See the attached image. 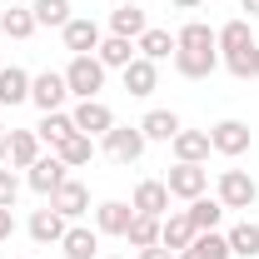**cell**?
<instances>
[{
    "mask_svg": "<svg viewBox=\"0 0 259 259\" xmlns=\"http://www.w3.org/2000/svg\"><path fill=\"white\" fill-rule=\"evenodd\" d=\"M10 234H15V214H10V209H0V244H5Z\"/></svg>",
    "mask_w": 259,
    "mask_h": 259,
    "instance_id": "cell-35",
    "label": "cell"
},
{
    "mask_svg": "<svg viewBox=\"0 0 259 259\" xmlns=\"http://www.w3.org/2000/svg\"><path fill=\"white\" fill-rule=\"evenodd\" d=\"M225 209H254L259 199V185L254 175H244V169H220V194H214Z\"/></svg>",
    "mask_w": 259,
    "mask_h": 259,
    "instance_id": "cell-4",
    "label": "cell"
},
{
    "mask_svg": "<svg viewBox=\"0 0 259 259\" xmlns=\"http://www.w3.org/2000/svg\"><path fill=\"white\" fill-rule=\"evenodd\" d=\"M0 160L10 164V169H30L40 160V135L35 130H10L5 145H0Z\"/></svg>",
    "mask_w": 259,
    "mask_h": 259,
    "instance_id": "cell-6",
    "label": "cell"
},
{
    "mask_svg": "<svg viewBox=\"0 0 259 259\" xmlns=\"http://www.w3.org/2000/svg\"><path fill=\"white\" fill-rule=\"evenodd\" d=\"M70 120H75V130L80 135H105V130H115V110L105 105V100H80L75 110H70Z\"/></svg>",
    "mask_w": 259,
    "mask_h": 259,
    "instance_id": "cell-8",
    "label": "cell"
},
{
    "mask_svg": "<svg viewBox=\"0 0 259 259\" xmlns=\"http://www.w3.org/2000/svg\"><path fill=\"white\" fill-rule=\"evenodd\" d=\"M220 65H225L234 80H259V40L249 30V20H229L220 25Z\"/></svg>",
    "mask_w": 259,
    "mask_h": 259,
    "instance_id": "cell-2",
    "label": "cell"
},
{
    "mask_svg": "<svg viewBox=\"0 0 259 259\" xmlns=\"http://www.w3.org/2000/svg\"><path fill=\"white\" fill-rule=\"evenodd\" d=\"M140 259H175V249H164V244H150V249H140Z\"/></svg>",
    "mask_w": 259,
    "mask_h": 259,
    "instance_id": "cell-36",
    "label": "cell"
},
{
    "mask_svg": "<svg viewBox=\"0 0 259 259\" xmlns=\"http://www.w3.org/2000/svg\"><path fill=\"white\" fill-rule=\"evenodd\" d=\"M135 45H140V55H145V60H155V65L175 55V35H169V30H145Z\"/></svg>",
    "mask_w": 259,
    "mask_h": 259,
    "instance_id": "cell-31",
    "label": "cell"
},
{
    "mask_svg": "<svg viewBox=\"0 0 259 259\" xmlns=\"http://www.w3.org/2000/svg\"><path fill=\"white\" fill-rule=\"evenodd\" d=\"M15 194H20V180H15V169L5 164V169H0V209H15Z\"/></svg>",
    "mask_w": 259,
    "mask_h": 259,
    "instance_id": "cell-34",
    "label": "cell"
},
{
    "mask_svg": "<svg viewBox=\"0 0 259 259\" xmlns=\"http://www.w3.org/2000/svg\"><path fill=\"white\" fill-rule=\"evenodd\" d=\"M60 35H65V50H75V55H95L100 40H105V35H100V25L90 20V15H75Z\"/></svg>",
    "mask_w": 259,
    "mask_h": 259,
    "instance_id": "cell-12",
    "label": "cell"
},
{
    "mask_svg": "<svg viewBox=\"0 0 259 259\" xmlns=\"http://www.w3.org/2000/svg\"><path fill=\"white\" fill-rule=\"evenodd\" d=\"M100 140H105V155L120 160V164H135L145 155V145H150V140L140 135V125H115V130H105Z\"/></svg>",
    "mask_w": 259,
    "mask_h": 259,
    "instance_id": "cell-5",
    "label": "cell"
},
{
    "mask_svg": "<svg viewBox=\"0 0 259 259\" xmlns=\"http://www.w3.org/2000/svg\"><path fill=\"white\" fill-rule=\"evenodd\" d=\"M175 259H229V239L220 229H204V234H194L190 249H180Z\"/></svg>",
    "mask_w": 259,
    "mask_h": 259,
    "instance_id": "cell-25",
    "label": "cell"
},
{
    "mask_svg": "<svg viewBox=\"0 0 259 259\" xmlns=\"http://www.w3.org/2000/svg\"><path fill=\"white\" fill-rule=\"evenodd\" d=\"M65 85H70V95H80V100H100V90H105V65L95 55H75V60L65 65Z\"/></svg>",
    "mask_w": 259,
    "mask_h": 259,
    "instance_id": "cell-3",
    "label": "cell"
},
{
    "mask_svg": "<svg viewBox=\"0 0 259 259\" xmlns=\"http://www.w3.org/2000/svg\"><path fill=\"white\" fill-rule=\"evenodd\" d=\"M164 190H169V199H199L209 190V169L204 164H175L169 180H164Z\"/></svg>",
    "mask_w": 259,
    "mask_h": 259,
    "instance_id": "cell-7",
    "label": "cell"
},
{
    "mask_svg": "<svg viewBox=\"0 0 259 259\" xmlns=\"http://www.w3.org/2000/svg\"><path fill=\"white\" fill-rule=\"evenodd\" d=\"M65 180H70V164H65L60 155H40V160L30 164V190H35V194H45V199L60 190Z\"/></svg>",
    "mask_w": 259,
    "mask_h": 259,
    "instance_id": "cell-9",
    "label": "cell"
},
{
    "mask_svg": "<svg viewBox=\"0 0 259 259\" xmlns=\"http://www.w3.org/2000/svg\"><path fill=\"white\" fill-rule=\"evenodd\" d=\"M35 30H40L35 25V10H25V5H10L0 15V35H10V40H30Z\"/></svg>",
    "mask_w": 259,
    "mask_h": 259,
    "instance_id": "cell-27",
    "label": "cell"
},
{
    "mask_svg": "<svg viewBox=\"0 0 259 259\" xmlns=\"http://www.w3.org/2000/svg\"><path fill=\"white\" fill-rule=\"evenodd\" d=\"M130 204H135V214H155V220H164V214H169V190H164V180H140Z\"/></svg>",
    "mask_w": 259,
    "mask_h": 259,
    "instance_id": "cell-13",
    "label": "cell"
},
{
    "mask_svg": "<svg viewBox=\"0 0 259 259\" xmlns=\"http://www.w3.org/2000/svg\"><path fill=\"white\" fill-rule=\"evenodd\" d=\"M175 70L185 80H209L220 70V35L209 30L204 20H190L185 30L175 35Z\"/></svg>",
    "mask_w": 259,
    "mask_h": 259,
    "instance_id": "cell-1",
    "label": "cell"
},
{
    "mask_svg": "<svg viewBox=\"0 0 259 259\" xmlns=\"http://www.w3.org/2000/svg\"><path fill=\"white\" fill-rule=\"evenodd\" d=\"M35 25H55V30H65L75 15H70V0H35Z\"/></svg>",
    "mask_w": 259,
    "mask_h": 259,
    "instance_id": "cell-32",
    "label": "cell"
},
{
    "mask_svg": "<svg viewBox=\"0 0 259 259\" xmlns=\"http://www.w3.org/2000/svg\"><path fill=\"white\" fill-rule=\"evenodd\" d=\"M65 259H100V229H85V225H70L60 239Z\"/></svg>",
    "mask_w": 259,
    "mask_h": 259,
    "instance_id": "cell-18",
    "label": "cell"
},
{
    "mask_svg": "<svg viewBox=\"0 0 259 259\" xmlns=\"http://www.w3.org/2000/svg\"><path fill=\"white\" fill-rule=\"evenodd\" d=\"M65 95H70V85H65V75H55V70H45V75H30V100L50 115V110H60Z\"/></svg>",
    "mask_w": 259,
    "mask_h": 259,
    "instance_id": "cell-11",
    "label": "cell"
},
{
    "mask_svg": "<svg viewBox=\"0 0 259 259\" xmlns=\"http://www.w3.org/2000/svg\"><path fill=\"white\" fill-rule=\"evenodd\" d=\"M169 145H175V160L180 164H204L209 150H214V145H209V130H180Z\"/></svg>",
    "mask_w": 259,
    "mask_h": 259,
    "instance_id": "cell-14",
    "label": "cell"
},
{
    "mask_svg": "<svg viewBox=\"0 0 259 259\" xmlns=\"http://www.w3.org/2000/svg\"><path fill=\"white\" fill-rule=\"evenodd\" d=\"M130 220H135V204H125V199H105V204H95V229H100V234H125Z\"/></svg>",
    "mask_w": 259,
    "mask_h": 259,
    "instance_id": "cell-17",
    "label": "cell"
},
{
    "mask_svg": "<svg viewBox=\"0 0 259 259\" xmlns=\"http://www.w3.org/2000/svg\"><path fill=\"white\" fill-rule=\"evenodd\" d=\"M239 5H244V10H249V15H259V0H239Z\"/></svg>",
    "mask_w": 259,
    "mask_h": 259,
    "instance_id": "cell-37",
    "label": "cell"
},
{
    "mask_svg": "<svg viewBox=\"0 0 259 259\" xmlns=\"http://www.w3.org/2000/svg\"><path fill=\"white\" fill-rule=\"evenodd\" d=\"M5 135H10V130H5V125H0V145H5Z\"/></svg>",
    "mask_w": 259,
    "mask_h": 259,
    "instance_id": "cell-39",
    "label": "cell"
},
{
    "mask_svg": "<svg viewBox=\"0 0 259 259\" xmlns=\"http://www.w3.org/2000/svg\"><path fill=\"white\" fill-rule=\"evenodd\" d=\"M225 239H229V254H239V259H259V225H249V220H244V225L229 229Z\"/></svg>",
    "mask_w": 259,
    "mask_h": 259,
    "instance_id": "cell-29",
    "label": "cell"
},
{
    "mask_svg": "<svg viewBox=\"0 0 259 259\" xmlns=\"http://www.w3.org/2000/svg\"><path fill=\"white\" fill-rule=\"evenodd\" d=\"M120 75H125V90H130V95H150V90L160 85V65L145 60V55H135V60H130Z\"/></svg>",
    "mask_w": 259,
    "mask_h": 259,
    "instance_id": "cell-19",
    "label": "cell"
},
{
    "mask_svg": "<svg viewBox=\"0 0 259 259\" xmlns=\"http://www.w3.org/2000/svg\"><path fill=\"white\" fill-rule=\"evenodd\" d=\"M30 100V75L20 65H0V105H25Z\"/></svg>",
    "mask_w": 259,
    "mask_h": 259,
    "instance_id": "cell-24",
    "label": "cell"
},
{
    "mask_svg": "<svg viewBox=\"0 0 259 259\" xmlns=\"http://www.w3.org/2000/svg\"><path fill=\"white\" fill-rule=\"evenodd\" d=\"M35 135H40V145H50V150H60L65 140L75 135V120H70L65 110H50V115H45V120L35 125Z\"/></svg>",
    "mask_w": 259,
    "mask_h": 259,
    "instance_id": "cell-26",
    "label": "cell"
},
{
    "mask_svg": "<svg viewBox=\"0 0 259 259\" xmlns=\"http://www.w3.org/2000/svg\"><path fill=\"white\" fill-rule=\"evenodd\" d=\"M50 209H55V214H65V220H80V214L90 209V190H85L80 180H65L60 190L50 194Z\"/></svg>",
    "mask_w": 259,
    "mask_h": 259,
    "instance_id": "cell-15",
    "label": "cell"
},
{
    "mask_svg": "<svg viewBox=\"0 0 259 259\" xmlns=\"http://www.w3.org/2000/svg\"><path fill=\"white\" fill-rule=\"evenodd\" d=\"M55 155H60V160L70 164V169H80V164H90V155H95V140L75 130V135L65 140V145H60V150H55Z\"/></svg>",
    "mask_w": 259,
    "mask_h": 259,
    "instance_id": "cell-33",
    "label": "cell"
},
{
    "mask_svg": "<svg viewBox=\"0 0 259 259\" xmlns=\"http://www.w3.org/2000/svg\"><path fill=\"white\" fill-rule=\"evenodd\" d=\"M125 239H130V249H150V244H160V220L155 214H135L125 229Z\"/></svg>",
    "mask_w": 259,
    "mask_h": 259,
    "instance_id": "cell-30",
    "label": "cell"
},
{
    "mask_svg": "<svg viewBox=\"0 0 259 259\" xmlns=\"http://www.w3.org/2000/svg\"><path fill=\"white\" fill-rule=\"evenodd\" d=\"M105 259H125V254H105Z\"/></svg>",
    "mask_w": 259,
    "mask_h": 259,
    "instance_id": "cell-40",
    "label": "cell"
},
{
    "mask_svg": "<svg viewBox=\"0 0 259 259\" xmlns=\"http://www.w3.org/2000/svg\"><path fill=\"white\" fill-rule=\"evenodd\" d=\"M175 5H180V10H194V5H199V0H175Z\"/></svg>",
    "mask_w": 259,
    "mask_h": 259,
    "instance_id": "cell-38",
    "label": "cell"
},
{
    "mask_svg": "<svg viewBox=\"0 0 259 259\" xmlns=\"http://www.w3.org/2000/svg\"><path fill=\"white\" fill-rule=\"evenodd\" d=\"M135 55H140V45L125 40V35H105V40H100V50H95V60L105 65V70H125Z\"/></svg>",
    "mask_w": 259,
    "mask_h": 259,
    "instance_id": "cell-20",
    "label": "cell"
},
{
    "mask_svg": "<svg viewBox=\"0 0 259 259\" xmlns=\"http://www.w3.org/2000/svg\"><path fill=\"white\" fill-rule=\"evenodd\" d=\"M150 30V25H145V10H140V5H115V10H110V35H125V40H140V35Z\"/></svg>",
    "mask_w": 259,
    "mask_h": 259,
    "instance_id": "cell-22",
    "label": "cell"
},
{
    "mask_svg": "<svg viewBox=\"0 0 259 259\" xmlns=\"http://www.w3.org/2000/svg\"><path fill=\"white\" fill-rule=\"evenodd\" d=\"M185 214H190V225L204 234V229H220V220H225V204H220V199H204V194H199V199H190V209H185Z\"/></svg>",
    "mask_w": 259,
    "mask_h": 259,
    "instance_id": "cell-28",
    "label": "cell"
},
{
    "mask_svg": "<svg viewBox=\"0 0 259 259\" xmlns=\"http://www.w3.org/2000/svg\"><path fill=\"white\" fill-rule=\"evenodd\" d=\"M209 145H214V155H244L249 150V125L244 120H220V125L209 130Z\"/></svg>",
    "mask_w": 259,
    "mask_h": 259,
    "instance_id": "cell-10",
    "label": "cell"
},
{
    "mask_svg": "<svg viewBox=\"0 0 259 259\" xmlns=\"http://www.w3.org/2000/svg\"><path fill=\"white\" fill-rule=\"evenodd\" d=\"M194 234H199V229L190 225V214H185V209H180V214H164V220H160V244H164V249H175V254H180V249H190Z\"/></svg>",
    "mask_w": 259,
    "mask_h": 259,
    "instance_id": "cell-16",
    "label": "cell"
},
{
    "mask_svg": "<svg viewBox=\"0 0 259 259\" xmlns=\"http://www.w3.org/2000/svg\"><path fill=\"white\" fill-rule=\"evenodd\" d=\"M65 229H70V220L55 214V209H35V214H30V239H35V244H60Z\"/></svg>",
    "mask_w": 259,
    "mask_h": 259,
    "instance_id": "cell-21",
    "label": "cell"
},
{
    "mask_svg": "<svg viewBox=\"0 0 259 259\" xmlns=\"http://www.w3.org/2000/svg\"><path fill=\"white\" fill-rule=\"evenodd\" d=\"M180 130H185V125H180L175 110H150V115L140 120V135H145V140H160V145H169Z\"/></svg>",
    "mask_w": 259,
    "mask_h": 259,
    "instance_id": "cell-23",
    "label": "cell"
}]
</instances>
